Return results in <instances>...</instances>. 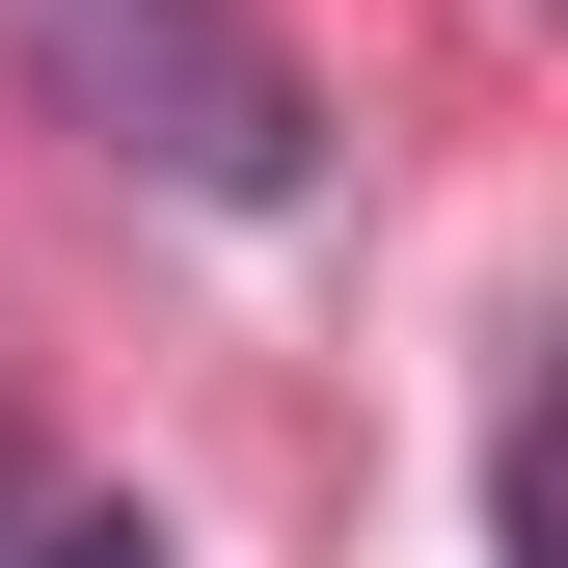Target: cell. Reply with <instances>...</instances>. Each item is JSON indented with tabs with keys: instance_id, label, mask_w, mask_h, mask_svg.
I'll use <instances>...</instances> for the list:
<instances>
[{
	"instance_id": "obj_2",
	"label": "cell",
	"mask_w": 568,
	"mask_h": 568,
	"mask_svg": "<svg viewBox=\"0 0 568 568\" xmlns=\"http://www.w3.org/2000/svg\"><path fill=\"white\" fill-rule=\"evenodd\" d=\"M28 568H163V515H54V541H28Z\"/></svg>"
},
{
	"instance_id": "obj_1",
	"label": "cell",
	"mask_w": 568,
	"mask_h": 568,
	"mask_svg": "<svg viewBox=\"0 0 568 568\" xmlns=\"http://www.w3.org/2000/svg\"><path fill=\"white\" fill-rule=\"evenodd\" d=\"M0 54H28L54 135H109V163L190 190V217H298L325 190V82L244 28V0H0Z\"/></svg>"
}]
</instances>
